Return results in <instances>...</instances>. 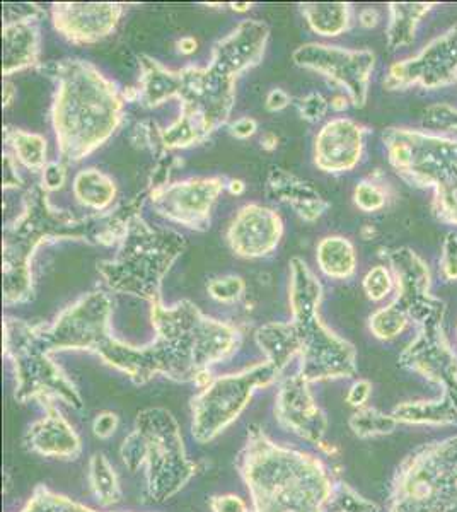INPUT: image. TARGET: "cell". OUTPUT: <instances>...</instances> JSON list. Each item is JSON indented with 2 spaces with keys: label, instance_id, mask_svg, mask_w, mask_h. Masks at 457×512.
<instances>
[{
  "label": "cell",
  "instance_id": "1",
  "mask_svg": "<svg viewBox=\"0 0 457 512\" xmlns=\"http://www.w3.org/2000/svg\"><path fill=\"white\" fill-rule=\"evenodd\" d=\"M43 72L57 81L52 123L60 163H79L122 125L125 98L86 60L53 62Z\"/></svg>",
  "mask_w": 457,
  "mask_h": 512
},
{
  "label": "cell",
  "instance_id": "2",
  "mask_svg": "<svg viewBox=\"0 0 457 512\" xmlns=\"http://www.w3.org/2000/svg\"><path fill=\"white\" fill-rule=\"evenodd\" d=\"M151 308L152 325L157 332L151 349L159 373L169 378L209 383V367L238 347L239 333L234 326L203 315L190 301H180L169 308L157 301Z\"/></svg>",
  "mask_w": 457,
  "mask_h": 512
},
{
  "label": "cell",
  "instance_id": "3",
  "mask_svg": "<svg viewBox=\"0 0 457 512\" xmlns=\"http://www.w3.org/2000/svg\"><path fill=\"white\" fill-rule=\"evenodd\" d=\"M23 214L4 231V303L19 304L33 299V256L40 246L76 239L96 243L101 216L77 217L67 210L53 209L47 190L33 185L24 193Z\"/></svg>",
  "mask_w": 457,
  "mask_h": 512
},
{
  "label": "cell",
  "instance_id": "4",
  "mask_svg": "<svg viewBox=\"0 0 457 512\" xmlns=\"http://www.w3.org/2000/svg\"><path fill=\"white\" fill-rule=\"evenodd\" d=\"M243 475L256 512H323L331 485L319 461L251 432Z\"/></svg>",
  "mask_w": 457,
  "mask_h": 512
},
{
  "label": "cell",
  "instance_id": "5",
  "mask_svg": "<svg viewBox=\"0 0 457 512\" xmlns=\"http://www.w3.org/2000/svg\"><path fill=\"white\" fill-rule=\"evenodd\" d=\"M111 299L106 292H89L65 309L50 328L36 326L41 344L53 350H89L116 369L127 373L137 384L157 374L151 347H130L110 335Z\"/></svg>",
  "mask_w": 457,
  "mask_h": 512
},
{
  "label": "cell",
  "instance_id": "6",
  "mask_svg": "<svg viewBox=\"0 0 457 512\" xmlns=\"http://www.w3.org/2000/svg\"><path fill=\"white\" fill-rule=\"evenodd\" d=\"M185 250L183 234L156 229L137 216L130 222L115 258L99 262L98 272L111 291L154 304L162 301V280Z\"/></svg>",
  "mask_w": 457,
  "mask_h": 512
},
{
  "label": "cell",
  "instance_id": "7",
  "mask_svg": "<svg viewBox=\"0 0 457 512\" xmlns=\"http://www.w3.org/2000/svg\"><path fill=\"white\" fill-rule=\"evenodd\" d=\"M290 308L292 328L302 357V376L307 381L352 376L353 349L336 337L319 320L323 287L307 263L294 256L290 260Z\"/></svg>",
  "mask_w": 457,
  "mask_h": 512
},
{
  "label": "cell",
  "instance_id": "8",
  "mask_svg": "<svg viewBox=\"0 0 457 512\" xmlns=\"http://www.w3.org/2000/svg\"><path fill=\"white\" fill-rule=\"evenodd\" d=\"M393 512H457V437L411 458Z\"/></svg>",
  "mask_w": 457,
  "mask_h": 512
},
{
  "label": "cell",
  "instance_id": "9",
  "mask_svg": "<svg viewBox=\"0 0 457 512\" xmlns=\"http://www.w3.org/2000/svg\"><path fill=\"white\" fill-rule=\"evenodd\" d=\"M4 352L11 359L19 379L16 398H36L43 402L58 395L70 405L81 407L74 384L48 359L50 352L36 335V326L21 320H7L4 323Z\"/></svg>",
  "mask_w": 457,
  "mask_h": 512
},
{
  "label": "cell",
  "instance_id": "10",
  "mask_svg": "<svg viewBox=\"0 0 457 512\" xmlns=\"http://www.w3.org/2000/svg\"><path fill=\"white\" fill-rule=\"evenodd\" d=\"M277 369L263 362L243 373L210 379L207 388L193 400V434L198 441H210L246 407L253 391L277 378Z\"/></svg>",
  "mask_w": 457,
  "mask_h": 512
},
{
  "label": "cell",
  "instance_id": "11",
  "mask_svg": "<svg viewBox=\"0 0 457 512\" xmlns=\"http://www.w3.org/2000/svg\"><path fill=\"white\" fill-rule=\"evenodd\" d=\"M292 59L299 67L316 70L331 81L347 89L353 106L362 108L367 101L369 79L376 64L374 53L369 50H347L319 43H307L297 48Z\"/></svg>",
  "mask_w": 457,
  "mask_h": 512
},
{
  "label": "cell",
  "instance_id": "12",
  "mask_svg": "<svg viewBox=\"0 0 457 512\" xmlns=\"http://www.w3.org/2000/svg\"><path fill=\"white\" fill-rule=\"evenodd\" d=\"M224 188V180L219 176L190 178L149 193V197L159 216L190 229L205 231L215 202Z\"/></svg>",
  "mask_w": 457,
  "mask_h": 512
},
{
  "label": "cell",
  "instance_id": "13",
  "mask_svg": "<svg viewBox=\"0 0 457 512\" xmlns=\"http://www.w3.org/2000/svg\"><path fill=\"white\" fill-rule=\"evenodd\" d=\"M122 14L123 4L111 2H60L52 7L55 30L77 45L110 36Z\"/></svg>",
  "mask_w": 457,
  "mask_h": 512
},
{
  "label": "cell",
  "instance_id": "14",
  "mask_svg": "<svg viewBox=\"0 0 457 512\" xmlns=\"http://www.w3.org/2000/svg\"><path fill=\"white\" fill-rule=\"evenodd\" d=\"M284 234V222L265 205L249 204L239 209L227 231L231 250L243 258H263L277 248Z\"/></svg>",
  "mask_w": 457,
  "mask_h": 512
},
{
  "label": "cell",
  "instance_id": "15",
  "mask_svg": "<svg viewBox=\"0 0 457 512\" xmlns=\"http://www.w3.org/2000/svg\"><path fill=\"white\" fill-rule=\"evenodd\" d=\"M364 149V130L348 118L326 123L314 144V163L326 173H343L359 164Z\"/></svg>",
  "mask_w": 457,
  "mask_h": 512
},
{
  "label": "cell",
  "instance_id": "16",
  "mask_svg": "<svg viewBox=\"0 0 457 512\" xmlns=\"http://www.w3.org/2000/svg\"><path fill=\"white\" fill-rule=\"evenodd\" d=\"M457 70V33L435 41L417 60L396 64L389 70L388 88H401L413 81L437 86L451 81ZM456 77V76H454Z\"/></svg>",
  "mask_w": 457,
  "mask_h": 512
},
{
  "label": "cell",
  "instance_id": "17",
  "mask_svg": "<svg viewBox=\"0 0 457 512\" xmlns=\"http://www.w3.org/2000/svg\"><path fill=\"white\" fill-rule=\"evenodd\" d=\"M270 30L261 21H243L226 38L217 41L210 64L238 77L260 62L267 48Z\"/></svg>",
  "mask_w": 457,
  "mask_h": 512
},
{
  "label": "cell",
  "instance_id": "18",
  "mask_svg": "<svg viewBox=\"0 0 457 512\" xmlns=\"http://www.w3.org/2000/svg\"><path fill=\"white\" fill-rule=\"evenodd\" d=\"M307 383L309 381L302 374L285 381L278 396V415L301 436L319 441L324 432L323 415L319 414L318 407L314 405Z\"/></svg>",
  "mask_w": 457,
  "mask_h": 512
},
{
  "label": "cell",
  "instance_id": "19",
  "mask_svg": "<svg viewBox=\"0 0 457 512\" xmlns=\"http://www.w3.org/2000/svg\"><path fill=\"white\" fill-rule=\"evenodd\" d=\"M267 195L277 202L290 205L296 210L297 216L306 222L318 221L330 207L313 185L282 168H273L268 173Z\"/></svg>",
  "mask_w": 457,
  "mask_h": 512
},
{
  "label": "cell",
  "instance_id": "20",
  "mask_svg": "<svg viewBox=\"0 0 457 512\" xmlns=\"http://www.w3.org/2000/svg\"><path fill=\"white\" fill-rule=\"evenodd\" d=\"M4 52H2V72L11 76L18 70L36 65L40 55V19L28 14L12 19L2 30Z\"/></svg>",
  "mask_w": 457,
  "mask_h": 512
},
{
  "label": "cell",
  "instance_id": "21",
  "mask_svg": "<svg viewBox=\"0 0 457 512\" xmlns=\"http://www.w3.org/2000/svg\"><path fill=\"white\" fill-rule=\"evenodd\" d=\"M47 403L48 417L41 424L29 429V444L31 448L48 456H76L79 453V439L74 431H70L57 408L53 407L50 398L43 400Z\"/></svg>",
  "mask_w": 457,
  "mask_h": 512
},
{
  "label": "cell",
  "instance_id": "22",
  "mask_svg": "<svg viewBox=\"0 0 457 512\" xmlns=\"http://www.w3.org/2000/svg\"><path fill=\"white\" fill-rule=\"evenodd\" d=\"M139 60L140 69H142L139 99L142 105L147 108H156L169 99L176 98L178 86H180L178 70L166 69L164 65L147 55H140Z\"/></svg>",
  "mask_w": 457,
  "mask_h": 512
},
{
  "label": "cell",
  "instance_id": "23",
  "mask_svg": "<svg viewBox=\"0 0 457 512\" xmlns=\"http://www.w3.org/2000/svg\"><path fill=\"white\" fill-rule=\"evenodd\" d=\"M256 344L267 354L268 362L272 364L277 373H282L290 359L299 354L296 333L292 323H270L261 326L256 332Z\"/></svg>",
  "mask_w": 457,
  "mask_h": 512
},
{
  "label": "cell",
  "instance_id": "24",
  "mask_svg": "<svg viewBox=\"0 0 457 512\" xmlns=\"http://www.w3.org/2000/svg\"><path fill=\"white\" fill-rule=\"evenodd\" d=\"M74 195L87 209H108L116 195L115 181L99 169H82L74 178Z\"/></svg>",
  "mask_w": 457,
  "mask_h": 512
},
{
  "label": "cell",
  "instance_id": "25",
  "mask_svg": "<svg viewBox=\"0 0 457 512\" xmlns=\"http://www.w3.org/2000/svg\"><path fill=\"white\" fill-rule=\"evenodd\" d=\"M316 260L321 272L333 279H348L357 265L352 243L340 236L321 239L316 248Z\"/></svg>",
  "mask_w": 457,
  "mask_h": 512
},
{
  "label": "cell",
  "instance_id": "26",
  "mask_svg": "<svg viewBox=\"0 0 457 512\" xmlns=\"http://www.w3.org/2000/svg\"><path fill=\"white\" fill-rule=\"evenodd\" d=\"M302 14L314 33L321 36H338L348 30L350 6L343 2H313L302 4Z\"/></svg>",
  "mask_w": 457,
  "mask_h": 512
},
{
  "label": "cell",
  "instance_id": "27",
  "mask_svg": "<svg viewBox=\"0 0 457 512\" xmlns=\"http://www.w3.org/2000/svg\"><path fill=\"white\" fill-rule=\"evenodd\" d=\"M4 137L14 152V158L23 166L33 171H43L47 168V140L41 135L29 134L21 128L7 125L4 128Z\"/></svg>",
  "mask_w": 457,
  "mask_h": 512
},
{
  "label": "cell",
  "instance_id": "28",
  "mask_svg": "<svg viewBox=\"0 0 457 512\" xmlns=\"http://www.w3.org/2000/svg\"><path fill=\"white\" fill-rule=\"evenodd\" d=\"M427 4H393V23L389 28V45L401 47L413 40V31L418 18L429 11Z\"/></svg>",
  "mask_w": 457,
  "mask_h": 512
},
{
  "label": "cell",
  "instance_id": "29",
  "mask_svg": "<svg viewBox=\"0 0 457 512\" xmlns=\"http://www.w3.org/2000/svg\"><path fill=\"white\" fill-rule=\"evenodd\" d=\"M406 318L403 309L396 308V304H391L388 308L377 311L372 316L371 328L379 338H391L405 328Z\"/></svg>",
  "mask_w": 457,
  "mask_h": 512
},
{
  "label": "cell",
  "instance_id": "30",
  "mask_svg": "<svg viewBox=\"0 0 457 512\" xmlns=\"http://www.w3.org/2000/svg\"><path fill=\"white\" fill-rule=\"evenodd\" d=\"M24 512H93L86 507L77 506L74 502L67 501L64 497H58L48 492L47 489L36 490L33 501L29 502Z\"/></svg>",
  "mask_w": 457,
  "mask_h": 512
},
{
  "label": "cell",
  "instance_id": "31",
  "mask_svg": "<svg viewBox=\"0 0 457 512\" xmlns=\"http://www.w3.org/2000/svg\"><path fill=\"white\" fill-rule=\"evenodd\" d=\"M93 482L98 489V495L105 504L118 501L115 475L111 473L110 466L103 460V456H96L93 461Z\"/></svg>",
  "mask_w": 457,
  "mask_h": 512
},
{
  "label": "cell",
  "instance_id": "32",
  "mask_svg": "<svg viewBox=\"0 0 457 512\" xmlns=\"http://www.w3.org/2000/svg\"><path fill=\"white\" fill-rule=\"evenodd\" d=\"M244 280L236 275H226L220 279L210 280L207 284V291L219 303H234L239 297L243 296Z\"/></svg>",
  "mask_w": 457,
  "mask_h": 512
},
{
  "label": "cell",
  "instance_id": "33",
  "mask_svg": "<svg viewBox=\"0 0 457 512\" xmlns=\"http://www.w3.org/2000/svg\"><path fill=\"white\" fill-rule=\"evenodd\" d=\"M391 289H393V279L389 275L388 268L377 265L365 275L364 291L372 301H381L382 297L388 296Z\"/></svg>",
  "mask_w": 457,
  "mask_h": 512
},
{
  "label": "cell",
  "instance_id": "34",
  "mask_svg": "<svg viewBox=\"0 0 457 512\" xmlns=\"http://www.w3.org/2000/svg\"><path fill=\"white\" fill-rule=\"evenodd\" d=\"M355 204L359 205V209L365 210V212H374V210L381 209L386 197L374 183L369 181H362L355 188Z\"/></svg>",
  "mask_w": 457,
  "mask_h": 512
},
{
  "label": "cell",
  "instance_id": "35",
  "mask_svg": "<svg viewBox=\"0 0 457 512\" xmlns=\"http://www.w3.org/2000/svg\"><path fill=\"white\" fill-rule=\"evenodd\" d=\"M297 110L307 122H319L328 111V101L318 93L307 94L306 98L299 99Z\"/></svg>",
  "mask_w": 457,
  "mask_h": 512
},
{
  "label": "cell",
  "instance_id": "36",
  "mask_svg": "<svg viewBox=\"0 0 457 512\" xmlns=\"http://www.w3.org/2000/svg\"><path fill=\"white\" fill-rule=\"evenodd\" d=\"M65 178H67V169H65L64 163H60V161L48 163L47 168L43 169V188L47 192L58 190V188L64 187Z\"/></svg>",
  "mask_w": 457,
  "mask_h": 512
},
{
  "label": "cell",
  "instance_id": "37",
  "mask_svg": "<svg viewBox=\"0 0 457 512\" xmlns=\"http://www.w3.org/2000/svg\"><path fill=\"white\" fill-rule=\"evenodd\" d=\"M442 267L447 279H457V234L451 233L447 236Z\"/></svg>",
  "mask_w": 457,
  "mask_h": 512
},
{
  "label": "cell",
  "instance_id": "38",
  "mask_svg": "<svg viewBox=\"0 0 457 512\" xmlns=\"http://www.w3.org/2000/svg\"><path fill=\"white\" fill-rule=\"evenodd\" d=\"M23 180L18 173V159L11 154H4V188H18Z\"/></svg>",
  "mask_w": 457,
  "mask_h": 512
},
{
  "label": "cell",
  "instance_id": "39",
  "mask_svg": "<svg viewBox=\"0 0 457 512\" xmlns=\"http://www.w3.org/2000/svg\"><path fill=\"white\" fill-rule=\"evenodd\" d=\"M258 130V123L253 118H239L238 122L231 125V135L236 139H249L253 137Z\"/></svg>",
  "mask_w": 457,
  "mask_h": 512
},
{
  "label": "cell",
  "instance_id": "40",
  "mask_svg": "<svg viewBox=\"0 0 457 512\" xmlns=\"http://www.w3.org/2000/svg\"><path fill=\"white\" fill-rule=\"evenodd\" d=\"M289 105L290 96L285 93L284 89H273V91H270V94L267 96V103H265L267 110L273 111V113L284 110Z\"/></svg>",
  "mask_w": 457,
  "mask_h": 512
},
{
  "label": "cell",
  "instance_id": "41",
  "mask_svg": "<svg viewBox=\"0 0 457 512\" xmlns=\"http://www.w3.org/2000/svg\"><path fill=\"white\" fill-rule=\"evenodd\" d=\"M215 512H246V506L239 501L238 497H219L214 501Z\"/></svg>",
  "mask_w": 457,
  "mask_h": 512
},
{
  "label": "cell",
  "instance_id": "42",
  "mask_svg": "<svg viewBox=\"0 0 457 512\" xmlns=\"http://www.w3.org/2000/svg\"><path fill=\"white\" fill-rule=\"evenodd\" d=\"M367 395H369V383L360 381V383L355 384V386L352 388V391H350L348 402L353 403V405H359V403L365 402Z\"/></svg>",
  "mask_w": 457,
  "mask_h": 512
},
{
  "label": "cell",
  "instance_id": "43",
  "mask_svg": "<svg viewBox=\"0 0 457 512\" xmlns=\"http://www.w3.org/2000/svg\"><path fill=\"white\" fill-rule=\"evenodd\" d=\"M377 21H379V14H377L376 9H364V11L360 12V23L365 28L376 26Z\"/></svg>",
  "mask_w": 457,
  "mask_h": 512
},
{
  "label": "cell",
  "instance_id": "44",
  "mask_svg": "<svg viewBox=\"0 0 457 512\" xmlns=\"http://www.w3.org/2000/svg\"><path fill=\"white\" fill-rule=\"evenodd\" d=\"M198 43L195 38H191V36H186V38H181L178 41V50L181 53H185V55H191V53L197 52Z\"/></svg>",
  "mask_w": 457,
  "mask_h": 512
},
{
  "label": "cell",
  "instance_id": "45",
  "mask_svg": "<svg viewBox=\"0 0 457 512\" xmlns=\"http://www.w3.org/2000/svg\"><path fill=\"white\" fill-rule=\"evenodd\" d=\"M261 147L265 149V151H273V149H277L278 146V137L273 134V132H267V134H263L261 137Z\"/></svg>",
  "mask_w": 457,
  "mask_h": 512
},
{
  "label": "cell",
  "instance_id": "46",
  "mask_svg": "<svg viewBox=\"0 0 457 512\" xmlns=\"http://www.w3.org/2000/svg\"><path fill=\"white\" fill-rule=\"evenodd\" d=\"M14 86H12V82L6 81L4 82V106H9L12 103V98H14Z\"/></svg>",
  "mask_w": 457,
  "mask_h": 512
},
{
  "label": "cell",
  "instance_id": "47",
  "mask_svg": "<svg viewBox=\"0 0 457 512\" xmlns=\"http://www.w3.org/2000/svg\"><path fill=\"white\" fill-rule=\"evenodd\" d=\"M227 188H229V192H231L232 195H241V193L244 192V188H246V185H244V181L231 180L229 181V185H227Z\"/></svg>",
  "mask_w": 457,
  "mask_h": 512
},
{
  "label": "cell",
  "instance_id": "48",
  "mask_svg": "<svg viewBox=\"0 0 457 512\" xmlns=\"http://www.w3.org/2000/svg\"><path fill=\"white\" fill-rule=\"evenodd\" d=\"M331 108H335V110H343V108H347V99L343 98V96H336L333 101H331Z\"/></svg>",
  "mask_w": 457,
  "mask_h": 512
},
{
  "label": "cell",
  "instance_id": "49",
  "mask_svg": "<svg viewBox=\"0 0 457 512\" xmlns=\"http://www.w3.org/2000/svg\"><path fill=\"white\" fill-rule=\"evenodd\" d=\"M232 9L239 12L249 11L251 4H248V2H246V4H232Z\"/></svg>",
  "mask_w": 457,
  "mask_h": 512
}]
</instances>
